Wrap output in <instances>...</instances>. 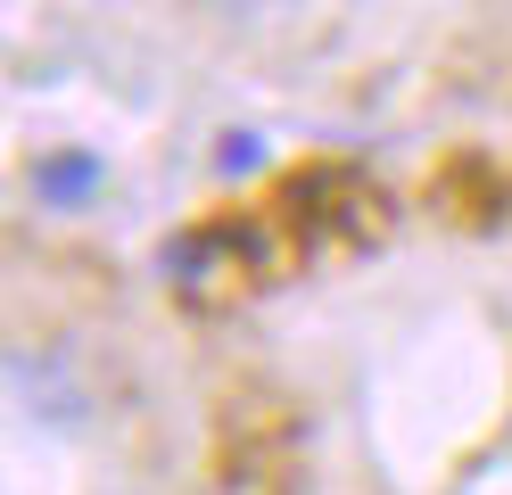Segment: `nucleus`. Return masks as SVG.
<instances>
[{"instance_id": "obj_1", "label": "nucleus", "mask_w": 512, "mask_h": 495, "mask_svg": "<svg viewBox=\"0 0 512 495\" xmlns=\"http://www.w3.org/2000/svg\"><path fill=\"white\" fill-rule=\"evenodd\" d=\"M9 388H17L25 421H42V429H83L91 421V388L42 347H9Z\"/></svg>"}, {"instance_id": "obj_2", "label": "nucleus", "mask_w": 512, "mask_h": 495, "mask_svg": "<svg viewBox=\"0 0 512 495\" xmlns=\"http://www.w3.org/2000/svg\"><path fill=\"white\" fill-rule=\"evenodd\" d=\"M25 182H34L42 207L83 215V207H100V190H108V157L100 149H42L34 165H25Z\"/></svg>"}, {"instance_id": "obj_3", "label": "nucleus", "mask_w": 512, "mask_h": 495, "mask_svg": "<svg viewBox=\"0 0 512 495\" xmlns=\"http://www.w3.org/2000/svg\"><path fill=\"white\" fill-rule=\"evenodd\" d=\"M215 165H223V174H248V165H256V141H248V132H240V141H223Z\"/></svg>"}]
</instances>
